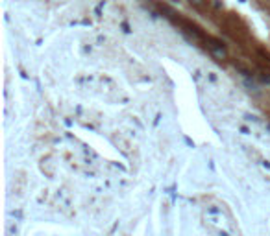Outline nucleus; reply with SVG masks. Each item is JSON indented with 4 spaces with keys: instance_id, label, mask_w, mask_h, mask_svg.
<instances>
[{
    "instance_id": "obj_1",
    "label": "nucleus",
    "mask_w": 270,
    "mask_h": 236,
    "mask_svg": "<svg viewBox=\"0 0 270 236\" xmlns=\"http://www.w3.org/2000/svg\"><path fill=\"white\" fill-rule=\"evenodd\" d=\"M191 4V8L196 11H200V13H207V11H211V2L213 0H187Z\"/></svg>"
},
{
    "instance_id": "obj_2",
    "label": "nucleus",
    "mask_w": 270,
    "mask_h": 236,
    "mask_svg": "<svg viewBox=\"0 0 270 236\" xmlns=\"http://www.w3.org/2000/svg\"><path fill=\"white\" fill-rule=\"evenodd\" d=\"M261 2H263V4H265L266 8H270V0H261Z\"/></svg>"
}]
</instances>
